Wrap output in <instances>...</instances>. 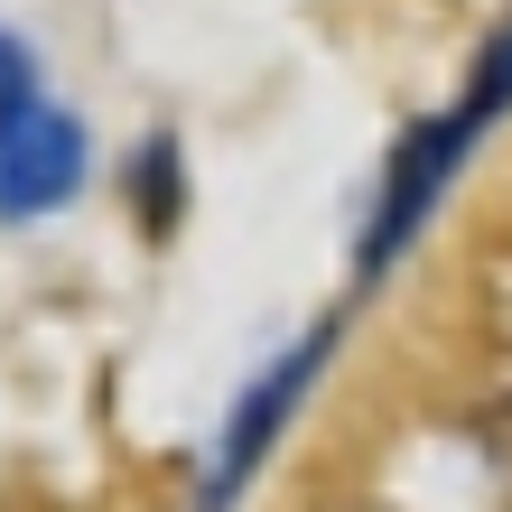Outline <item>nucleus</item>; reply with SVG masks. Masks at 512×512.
Masks as SVG:
<instances>
[{
  "label": "nucleus",
  "instance_id": "1",
  "mask_svg": "<svg viewBox=\"0 0 512 512\" xmlns=\"http://www.w3.org/2000/svg\"><path fill=\"white\" fill-rule=\"evenodd\" d=\"M512 112V19L485 38V56H475V84L447 112H429V122H410L401 131V149H391V168H382V196H373V233H364V280L373 270H391L401 261V243L419 224L438 215V196H447V177L466 168V149H475V131H494Z\"/></svg>",
  "mask_w": 512,
  "mask_h": 512
},
{
  "label": "nucleus",
  "instance_id": "2",
  "mask_svg": "<svg viewBox=\"0 0 512 512\" xmlns=\"http://www.w3.org/2000/svg\"><path fill=\"white\" fill-rule=\"evenodd\" d=\"M84 177V122L66 103H47L28 47L0 28V215L28 224L47 205H66Z\"/></svg>",
  "mask_w": 512,
  "mask_h": 512
},
{
  "label": "nucleus",
  "instance_id": "3",
  "mask_svg": "<svg viewBox=\"0 0 512 512\" xmlns=\"http://www.w3.org/2000/svg\"><path fill=\"white\" fill-rule=\"evenodd\" d=\"M326 345H336V336H326V326H317V336L298 345V354H280V364H270V373H261V382L243 391V410L224 419V457H215V475H205V494H196V512H224L233 494H243V475H252V466L270 457V438L289 429V410H298V391L317 382V364H326Z\"/></svg>",
  "mask_w": 512,
  "mask_h": 512
}]
</instances>
